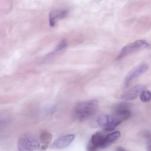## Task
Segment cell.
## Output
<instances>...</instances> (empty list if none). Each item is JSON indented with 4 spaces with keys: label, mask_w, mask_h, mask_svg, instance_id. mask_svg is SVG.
<instances>
[{
    "label": "cell",
    "mask_w": 151,
    "mask_h": 151,
    "mask_svg": "<svg viewBox=\"0 0 151 151\" xmlns=\"http://www.w3.org/2000/svg\"><path fill=\"white\" fill-rule=\"evenodd\" d=\"M113 117L110 115L104 114L99 116L95 121V126L97 127H101L104 128L107 124H109L113 120Z\"/></svg>",
    "instance_id": "8fae6325"
},
{
    "label": "cell",
    "mask_w": 151,
    "mask_h": 151,
    "mask_svg": "<svg viewBox=\"0 0 151 151\" xmlns=\"http://www.w3.org/2000/svg\"><path fill=\"white\" fill-rule=\"evenodd\" d=\"M147 149V151H151V144L148 145Z\"/></svg>",
    "instance_id": "e0dca14e"
},
{
    "label": "cell",
    "mask_w": 151,
    "mask_h": 151,
    "mask_svg": "<svg viewBox=\"0 0 151 151\" xmlns=\"http://www.w3.org/2000/svg\"><path fill=\"white\" fill-rule=\"evenodd\" d=\"M149 66L147 64H140L139 65L133 68L126 76L124 80V86L125 87H127L130 82L139 76L140 75L144 73L147 70Z\"/></svg>",
    "instance_id": "5b68a950"
},
{
    "label": "cell",
    "mask_w": 151,
    "mask_h": 151,
    "mask_svg": "<svg viewBox=\"0 0 151 151\" xmlns=\"http://www.w3.org/2000/svg\"><path fill=\"white\" fill-rule=\"evenodd\" d=\"M39 139L41 142L43 144V145L47 147L48 144L50 142V141L52 139V135L48 132H44L40 134Z\"/></svg>",
    "instance_id": "7c38bea8"
},
{
    "label": "cell",
    "mask_w": 151,
    "mask_h": 151,
    "mask_svg": "<svg viewBox=\"0 0 151 151\" xmlns=\"http://www.w3.org/2000/svg\"><path fill=\"white\" fill-rule=\"evenodd\" d=\"M40 139L37 137L26 134L19 137L18 140V147L20 151H33L43 148L45 149L43 145H41Z\"/></svg>",
    "instance_id": "7a4b0ae2"
},
{
    "label": "cell",
    "mask_w": 151,
    "mask_h": 151,
    "mask_svg": "<svg viewBox=\"0 0 151 151\" xmlns=\"http://www.w3.org/2000/svg\"><path fill=\"white\" fill-rule=\"evenodd\" d=\"M143 136L145 138L146 142L149 145H150L151 144V133L148 132H145Z\"/></svg>",
    "instance_id": "2e32d148"
},
{
    "label": "cell",
    "mask_w": 151,
    "mask_h": 151,
    "mask_svg": "<svg viewBox=\"0 0 151 151\" xmlns=\"http://www.w3.org/2000/svg\"><path fill=\"white\" fill-rule=\"evenodd\" d=\"M121 123V122L120 121H119L117 119H114L109 124H107L104 128V130L106 131H111L113 130H114L119 124H120Z\"/></svg>",
    "instance_id": "4fadbf2b"
},
{
    "label": "cell",
    "mask_w": 151,
    "mask_h": 151,
    "mask_svg": "<svg viewBox=\"0 0 151 151\" xmlns=\"http://www.w3.org/2000/svg\"><path fill=\"white\" fill-rule=\"evenodd\" d=\"M120 136V133L119 131H116L106 135L103 142L102 149L105 148L111 145L113 143H114L116 140H117L119 139Z\"/></svg>",
    "instance_id": "30bf717a"
},
{
    "label": "cell",
    "mask_w": 151,
    "mask_h": 151,
    "mask_svg": "<svg viewBox=\"0 0 151 151\" xmlns=\"http://www.w3.org/2000/svg\"><path fill=\"white\" fill-rule=\"evenodd\" d=\"M75 136L74 134H67L60 138H58L54 141L52 146L55 149H61L68 146L74 140Z\"/></svg>",
    "instance_id": "52a82bcc"
},
{
    "label": "cell",
    "mask_w": 151,
    "mask_h": 151,
    "mask_svg": "<svg viewBox=\"0 0 151 151\" xmlns=\"http://www.w3.org/2000/svg\"><path fill=\"white\" fill-rule=\"evenodd\" d=\"M99 106L97 100L91 99L78 103L74 108V116L79 121H84L92 117Z\"/></svg>",
    "instance_id": "6da1fadb"
},
{
    "label": "cell",
    "mask_w": 151,
    "mask_h": 151,
    "mask_svg": "<svg viewBox=\"0 0 151 151\" xmlns=\"http://www.w3.org/2000/svg\"><path fill=\"white\" fill-rule=\"evenodd\" d=\"M67 11L65 10H55L50 13L49 15V23L51 27H54L56 22L65 17Z\"/></svg>",
    "instance_id": "ba28073f"
},
{
    "label": "cell",
    "mask_w": 151,
    "mask_h": 151,
    "mask_svg": "<svg viewBox=\"0 0 151 151\" xmlns=\"http://www.w3.org/2000/svg\"><path fill=\"white\" fill-rule=\"evenodd\" d=\"M114 119L118 120L121 123L127 120L130 116L129 103L123 102L117 104L114 109Z\"/></svg>",
    "instance_id": "277c9868"
},
{
    "label": "cell",
    "mask_w": 151,
    "mask_h": 151,
    "mask_svg": "<svg viewBox=\"0 0 151 151\" xmlns=\"http://www.w3.org/2000/svg\"><path fill=\"white\" fill-rule=\"evenodd\" d=\"M105 137H106V135L103 134L102 133L99 132H97L91 136L88 143H90L93 146H94L95 147H96L97 149L98 148L102 149V146L103 145Z\"/></svg>",
    "instance_id": "9c48e42d"
},
{
    "label": "cell",
    "mask_w": 151,
    "mask_h": 151,
    "mask_svg": "<svg viewBox=\"0 0 151 151\" xmlns=\"http://www.w3.org/2000/svg\"><path fill=\"white\" fill-rule=\"evenodd\" d=\"M67 47V42L65 41V40H62L60 44L58 45L57 48L55 49V51H61L63 50H64V48H65V47Z\"/></svg>",
    "instance_id": "9a60e30c"
},
{
    "label": "cell",
    "mask_w": 151,
    "mask_h": 151,
    "mask_svg": "<svg viewBox=\"0 0 151 151\" xmlns=\"http://www.w3.org/2000/svg\"><path fill=\"white\" fill-rule=\"evenodd\" d=\"M151 47V44L143 40H137L125 45L121 50L117 59H121L136 51Z\"/></svg>",
    "instance_id": "3957f363"
},
{
    "label": "cell",
    "mask_w": 151,
    "mask_h": 151,
    "mask_svg": "<svg viewBox=\"0 0 151 151\" xmlns=\"http://www.w3.org/2000/svg\"><path fill=\"white\" fill-rule=\"evenodd\" d=\"M140 98L143 102H148L151 100V91L149 90H144L140 94Z\"/></svg>",
    "instance_id": "5bb4252c"
},
{
    "label": "cell",
    "mask_w": 151,
    "mask_h": 151,
    "mask_svg": "<svg viewBox=\"0 0 151 151\" xmlns=\"http://www.w3.org/2000/svg\"><path fill=\"white\" fill-rule=\"evenodd\" d=\"M146 86L145 85H137L128 90L121 96V99L124 100H132L136 99L142 91L145 90Z\"/></svg>",
    "instance_id": "8992f818"
}]
</instances>
